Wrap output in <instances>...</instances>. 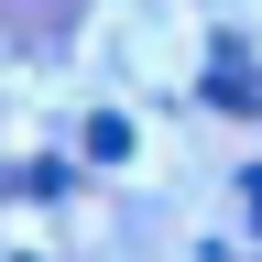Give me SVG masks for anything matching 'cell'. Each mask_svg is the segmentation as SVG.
Returning <instances> with one entry per match:
<instances>
[{"mask_svg": "<svg viewBox=\"0 0 262 262\" xmlns=\"http://www.w3.org/2000/svg\"><path fill=\"white\" fill-rule=\"evenodd\" d=\"M241 196H251V208H262V175H251V186H241Z\"/></svg>", "mask_w": 262, "mask_h": 262, "instance_id": "6da1fadb", "label": "cell"}]
</instances>
